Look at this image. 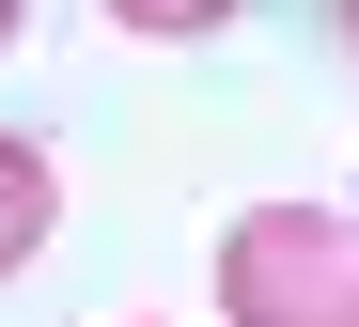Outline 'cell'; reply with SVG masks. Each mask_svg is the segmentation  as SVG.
Here are the masks:
<instances>
[{
  "label": "cell",
  "instance_id": "6da1fadb",
  "mask_svg": "<svg viewBox=\"0 0 359 327\" xmlns=\"http://www.w3.org/2000/svg\"><path fill=\"white\" fill-rule=\"evenodd\" d=\"M219 312L234 327H359V218L344 203H234L219 218Z\"/></svg>",
  "mask_w": 359,
  "mask_h": 327
},
{
  "label": "cell",
  "instance_id": "7a4b0ae2",
  "mask_svg": "<svg viewBox=\"0 0 359 327\" xmlns=\"http://www.w3.org/2000/svg\"><path fill=\"white\" fill-rule=\"evenodd\" d=\"M47 218H63V172H47V141H16V125H0V281L47 249Z\"/></svg>",
  "mask_w": 359,
  "mask_h": 327
},
{
  "label": "cell",
  "instance_id": "3957f363",
  "mask_svg": "<svg viewBox=\"0 0 359 327\" xmlns=\"http://www.w3.org/2000/svg\"><path fill=\"white\" fill-rule=\"evenodd\" d=\"M0 47H16V0H0Z\"/></svg>",
  "mask_w": 359,
  "mask_h": 327
}]
</instances>
